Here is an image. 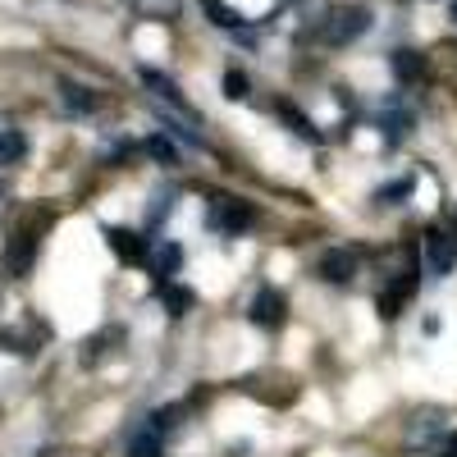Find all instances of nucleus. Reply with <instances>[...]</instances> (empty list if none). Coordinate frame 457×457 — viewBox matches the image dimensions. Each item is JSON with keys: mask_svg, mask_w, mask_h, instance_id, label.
Segmentation results:
<instances>
[{"mask_svg": "<svg viewBox=\"0 0 457 457\" xmlns=\"http://www.w3.org/2000/svg\"><path fill=\"white\" fill-rule=\"evenodd\" d=\"M366 23H370V14L361 5H338L320 23V42L325 46H348V42H357V37L366 32Z\"/></svg>", "mask_w": 457, "mask_h": 457, "instance_id": "1", "label": "nucleus"}, {"mask_svg": "<svg viewBox=\"0 0 457 457\" xmlns=\"http://www.w3.org/2000/svg\"><path fill=\"white\" fill-rule=\"evenodd\" d=\"M247 316H252V325H261V329H279L284 316H288V302H284L279 288H261V293L252 297Z\"/></svg>", "mask_w": 457, "mask_h": 457, "instance_id": "2", "label": "nucleus"}, {"mask_svg": "<svg viewBox=\"0 0 457 457\" xmlns=\"http://www.w3.org/2000/svg\"><path fill=\"white\" fill-rule=\"evenodd\" d=\"M416 293V261L407 265V270H398L394 275V284L385 288V293H379V316H385V320H394L398 312H403V302Z\"/></svg>", "mask_w": 457, "mask_h": 457, "instance_id": "3", "label": "nucleus"}, {"mask_svg": "<svg viewBox=\"0 0 457 457\" xmlns=\"http://www.w3.org/2000/svg\"><path fill=\"white\" fill-rule=\"evenodd\" d=\"M426 261H430L435 275H448L457 265V238L444 234V228H430V234H426Z\"/></svg>", "mask_w": 457, "mask_h": 457, "instance_id": "4", "label": "nucleus"}, {"mask_svg": "<svg viewBox=\"0 0 457 457\" xmlns=\"http://www.w3.org/2000/svg\"><path fill=\"white\" fill-rule=\"evenodd\" d=\"M375 114H379V124L389 129V142H398V137H403V133L416 124V114H411V105H407L403 96H385Z\"/></svg>", "mask_w": 457, "mask_h": 457, "instance_id": "5", "label": "nucleus"}, {"mask_svg": "<svg viewBox=\"0 0 457 457\" xmlns=\"http://www.w3.org/2000/svg\"><path fill=\"white\" fill-rule=\"evenodd\" d=\"M353 275H357V252L334 247V252L320 256V279H325V284H348Z\"/></svg>", "mask_w": 457, "mask_h": 457, "instance_id": "6", "label": "nucleus"}, {"mask_svg": "<svg viewBox=\"0 0 457 457\" xmlns=\"http://www.w3.org/2000/svg\"><path fill=\"white\" fill-rule=\"evenodd\" d=\"M211 224L224 228V234H243V228L252 224V206H243V202H215L211 206Z\"/></svg>", "mask_w": 457, "mask_h": 457, "instance_id": "7", "label": "nucleus"}, {"mask_svg": "<svg viewBox=\"0 0 457 457\" xmlns=\"http://www.w3.org/2000/svg\"><path fill=\"white\" fill-rule=\"evenodd\" d=\"M105 238L114 247V256L129 261V265H142L146 261V238H137L133 228H105Z\"/></svg>", "mask_w": 457, "mask_h": 457, "instance_id": "8", "label": "nucleus"}, {"mask_svg": "<svg viewBox=\"0 0 457 457\" xmlns=\"http://www.w3.org/2000/svg\"><path fill=\"white\" fill-rule=\"evenodd\" d=\"M32 256H37V234H32V228H23V234H14V243L5 252V270L10 275H28Z\"/></svg>", "mask_w": 457, "mask_h": 457, "instance_id": "9", "label": "nucleus"}, {"mask_svg": "<svg viewBox=\"0 0 457 457\" xmlns=\"http://www.w3.org/2000/svg\"><path fill=\"white\" fill-rule=\"evenodd\" d=\"M142 83L161 96V105H174V110H183V114H193V110H187V101H183V92L165 79V73H156V69H146V64H142Z\"/></svg>", "mask_w": 457, "mask_h": 457, "instance_id": "10", "label": "nucleus"}, {"mask_svg": "<svg viewBox=\"0 0 457 457\" xmlns=\"http://www.w3.org/2000/svg\"><path fill=\"white\" fill-rule=\"evenodd\" d=\"M179 265H183V247H179V243H161V247H156V256H151V270L161 275V279H156V288H161L170 275H179Z\"/></svg>", "mask_w": 457, "mask_h": 457, "instance_id": "11", "label": "nucleus"}, {"mask_svg": "<svg viewBox=\"0 0 457 457\" xmlns=\"http://www.w3.org/2000/svg\"><path fill=\"white\" fill-rule=\"evenodd\" d=\"M394 73H398V83L426 79V55H416V51H394Z\"/></svg>", "mask_w": 457, "mask_h": 457, "instance_id": "12", "label": "nucleus"}, {"mask_svg": "<svg viewBox=\"0 0 457 457\" xmlns=\"http://www.w3.org/2000/svg\"><path fill=\"white\" fill-rule=\"evenodd\" d=\"M279 120H284V124H288V129H293V133H297V137H307V142H316V146H320V142H325V137H320V133H316V124H312V120H307V114H297V110H293V105H288V101H279Z\"/></svg>", "mask_w": 457, "mask_h": 457, "instance_id": "13", "label": "nucleus"}, {"mask_svg": "<svg viewBox=\"0 0 457 457\" xmlns=\"http://www.w3.org/2000/svg\"><path fill=\"white\" fill-rule=\"evenodd\" d=\"M28 156V137L19 129H5L0 133V165H19Z\"/></svg>", "mask_w": 457, "mask_h": 457, "instance_id": "14", "label": "nucleus"}, {"mask_svg": "<svg viewBox=\"0 0 457 457\" xmlns=\"http://www.w3.org/2000/svg\"><path fill=\"white\" fill-rule=\"evenodd\" d=\"M161 297H165V307H170V316H187L193 312V288H170V284H161Z\"/></svg>", "mask_w": 457, "mask_h": 457, "instance_id": "15", "label": "nucleus"}, {"mask_svg": "<svg viewBox=\"0 0 457 457\" xmlns=\"http://www.w3.org/2000/svg\"><path fill=\"white\" fill-rule=\"evenodd\" d=\"M202 5H206V14H211L215 28H243V14H238V10L220 5V0H202Z\"/></svg>", "mask_w": 457, "mask_h": 457, "instance_id": "16", "label": "nucleus"}, {"mask_svg": "<svg viewBox=\"0 0 457 457\" xmlns=\"http://www.w3.org/2000/svg\"><path fill=\"white\" fill-rule=\"evenodd\" d=\"M60 92H64V105H69V110H79V114H87V110H96V96H92L87 87H73V83H64Z\"/></svg>", "mask_w": 457, "mask_h": 457, "instance_id": "17", "label": "nucleus"}, {"mask_svg": "<svg viewBox=\"0 0 457 457\" xmlns=\"http://www.w3.org/2000/svg\"><path fill=\"white\" fill-rule=\"evenodd\" d=\"M224 96L228 101H247V73L243 69H228L224 73Z\"/></svg>", "mask_w": 457, "mask_h": 457, "instance_id": "18", "label": "nucleus"}, {"mask_svg": "<svg viewBox=\"0 0 457 457\" xmlns=\"http://www.w3.org/2000/svg\"><path fill=\"white\" fill-rule=\"evenodd\" d=\"M146 156H151V161H161V165H174V161H179V156H174V146H170L161 133H156V137H146Z\"/></svg>", "mask_w": 457, "mask_h": 457, "instance_id": "19", "label": "nucleus"}, {"mask_svg": "<svg viewBox=\"0 0 457 457\" xmlns=\"http://www.w3.org/2000/svg\"><path fill=\"white\" fill-rule=\"evenodd\" d=\"M129 457H161V435L151 430V435H142V439H133V448H129Z\"/></svg>", "mask_w": 457, "mask_h": 457, "instance_id": "20", "label": "nucleus"}, {"mask_svg": "<svg viewBox=\"0 0 457 457\" xmlns=\"http://www.w3.org/2000/svg\"><path fill=\"white\" fill-rule=\"evenodd\" d=\"M411 183H416V179H398V183H389L385 193H379V202H398V197H407V193H411Z\"/></svg>", "mask_w": 457, "mask_h": 457, "instance_id": "21", "label": "nucleus"}, {"mask_svg": "<svg viewBox=\"0 0 457 457\" xmlns=\"http://www.w3.org/2000/svg\"><path fill=\"white\" fill-rule=\"evenodd\" d=\"M439 55H444V73H448V83H457V42H453V46H444Z\"/></svg>", "mask_w": 457, "mask_h": 457, "instance_id": "22", "label": "nucleus"}, {"mask_svg": "<svg viewBox=\"0 0 457 457\" xmlns=\"http://www.w3.org/2000/svg\"><path fill=\"white\" fill-rule=\"evenodd\" d=\"M448 234H453V238H457V211H453V215H448Z\"/></svg>", "mask_w": 457, "mask_h": 457, "instance_id": "23", "label": "nucleus"}, {"mask_svg": "<svg viewBox=\"0 0 457 457\" xmlns=\"http://www.w3.org/2000/svg\"><path fill=\"white\" fill-rule=\"evenodd\" d=\"M448 453H457V435H448Z\"/></svg>", "mask_w": 457, "mask_h": 457, "instance_id": "24", "label": "nucleus"}, {"mask_svg": "<svg viewBox=\"0 0 457 457\" xmlns=\"http://www.w3.org/2000/svg\"><path fill=\"white\" fill-rule=\"evenodd\" d=\"M448 10H453V19H457V0H453V5H448Z\"/></svg>", "mask_w": 457, "mask_h": 457, "instance_id": "25", "label": "nucleus"}, {"mask_svg": "<svg viewBox=\"0 0 457 457\" xmlns=\"http://www.w3.org/2000/svg\"><path fill=\"white\" fill-rule=\"evenodd\" d=\"M444 457H457V453H448V448H444Z\"/></svg>", "mask_w": 457, "mask_h": 457, "instance_id": "26", "label": "nucleus"}]
</instances>
